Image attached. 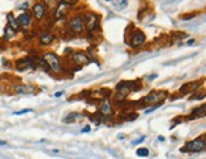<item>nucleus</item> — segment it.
I'll return each mask as SVG.
<instances>
[{
    "instance_id": "obj_19",
    "label": "nucleus",
    "mask_w": 206,
    "mask_h": 159,
    "mask_svg": "<svg viewBox=\"0 0 206 159\" xmlns=\"http://www.w3.org/2000/svg\"><path fill=\"white\" fill-rule=\"evenodd\" d=\"M137 155L138 157H148L149 155V150L147 148H138L137 149Z\"/></svg>"
},
{
    "instance_id": "obj_11",
    "label": "nucleus",
    "mask_w": 206,
    "mask_h": 159,
    "mask_svg": "<svg viewBox=\"0 0 206 159\" xmlns=\"http://www.w3.org/2000/svg\"><path fill=\"white\" fill-rule=\"evenodd\" d=\"M100 112H101L103 115H105V116L113 115V114H114L113 106H111V104H110V101H109V100H105V101L101 104V106H100Z\"/></svg>"
},
{
    "instance_id": "obj_16",
    "label": "nucleus",
    "mask_w": 206,
    "mask_h": 159,
    "mask_svg": "<svg viewBox=\"0 0 206 159\" xmlns=\"http://www.w3.org/2000/svg\"><path fill=\"white\" fill-rule=\"evenodd\" d=\"M8 20H9V25L14 31H17L19 28V23H18V20L14 17H13V14H8Z\"/></svg>"
},
{
    "instance_id": "obj_7",
    "label": "nucleus",
    "mask_w": 206,
    "mask_h": 159,
    "mask_svg": "<svg viewBox=\"0 0 206 159\" xmlns=\"http://www.w3.org/2000/svg\"><path fill=\"white\" fill-rule=\"evenodd\" d=\"M144 42H145V34L142 31H135L132 35L130 46L132 47H138V46H142Z\"/></svg>"
},
{
    "instance_id": "obj_13",
    "label": "nucleus",
    "mask_w": 206,
    "mask_h": 159,
    "mask_svg": "<svg viewBox=\"0 0 206 159\" xmlns=\"http://www.w3.org/2000/svg\"><path fill=\"white\" fill-rule=\"evenodd\" d=\"M15 91L18 94H33L36 91V87L32 85H18L15 86Z\"/></svg>"
},
{
    "instance_id": "obj_12",
    "label": "nucleus",
    "mask_w": 206,
    "mask_h": 159,
    "mask_svg": "<svg viewBox=\"0 0 206 159\" xmlns=\"http://www.w3.org/2000/svg\"><path fill=\"white\" fill-rule=\"evenodd\" d=\"M53 39H54V35H53L52 33L44 32V33L40 34L39 42H40V44H43V46H48V44H51V43L53 42Z\"/></svg>"
},
{
    "instance_id": "obj_24",
    "label": "nucleus",
    "mask_w": 206,
    "mask_h": 159,
    "mask_svg": "<svg viewBox=\"0 0 206 159\" xmlns=\"http://www.w3.org/2000/svg\"><path fill=\"white\" fill-rule=\"evenodd\" d=\"M90 130H91V128H90V126L87 125V126H85L84 129H82V130H81V132H89Z\"/></svg>"
},
{
    "instance_id": "obj_21",
    "label": "nucleus",
    "mask_w": 206,
    "mask_h": 159,
    "mask_svg": "<svg viewBox=\"0 0 206 159\" xmlns=\"http://www.w3.org/2000/svg\"><path fill=\"white\" fill-rule=\"evenodd\" d=\"M205 96H206V92H205V91H202V92H199V94H195V95L192 96L190 100H202Z\"/></svg>"
},
{
    "instance_id": "obj_5",
    "label": "nucleus",
    "mask_w": 206,
    "mask_h": 159,
    "mask_svg": "<svg viewBox=\"0 0 206 159\" xmlns=\"http://www.w3.org/2000/svg\"><path fill=\"white\" fill-rule=\"evenodd\" d=\"M98 25H99V17L98 15L94 14V13H89V14H86L84 26L89 32H92L94 29H96Z\"/></svg>"
},
{
    "instance_id": "obj_6",
    "label": "nucleus",
    "mask_w": 206,
    "mask_h": 159,
    "mask_svg": "<svg viewBox=\"0 0 206 159\" xmlns=\"http://www.w3.org/2000/svg\"><path fill=\"white\" fill-rule=\"evenodd\" d=\"M72 61L77 66H85L90 62V58H89V55L84 51H77L72 55Z\"/></svg>"
},
{
    "instance_id": "obj_29",
    "label": "nucleus",
    "mask_w": 206,
    "mask_h": 159,
    "mask_svg": "<svg viewBox=\"0 0 206 159\" xmlns=\"http://www.w3.org/2000/svg\"><path fill=\"white\" fill-rule=\"evenodd\" d=\"M204 143H205V145H206V139H205V140H204Z\"/></svg>"
},
{
    "instance_id": "obj_8",
    "label": "nucleus",
    "mask_w": 206,
    "mask_h": 159,
    "mask_svg": "<svg viewBox=\"0 0 206 159\" xmlns=\"http://www.w3.org/2000/svg\"><path fill=\"white\" fill-rule=\"evenodd\" d=\"M33 14L37 20H40L46 15V6L43 3H36L33 5Z\"/></svg>"
},
{
    "instance_id": "obj_15",
    "label": "nucleus",
    "mask_w": 206,
    "mask_h": 159,
    "mask_svg": "<svg viewBox=\"0 0 206 159\" xmlns=\"http://www.w3.org/2000/svg\"><path fill=\"white\" fill-rule=\"evenodd\" d=\"M18 23L23 26H28L31 24V15L28 14V13H22V14L18 17Z\"/></svg>"
},
{
    "instance_id": "obj_26",
    "label": "nucleus",
    "mask_w": 206,
    "mask_h": 159,
    "mask_svg": "<svg viewBox=\"0 0 206 159\" xmlns=\"http://www.w3.org/2000/svg\"><path fill=\"white\" fill-rule=\"evenodd\" d=\"M0 145H6V141H4V140H0Z\"/></svg>"
},
{
    "instance_id": "obj_22",
    "label": "nucleus",
    "mask_w": 206,
    "mask_h": 159,
    "mask_svg": "<svg viewBox=\"0 0 206 159\" xmlns=\"http://www.w3.org/2000/svg\"><path fill=\"white\" fill-rule=\"evenodd\" d=\"M33 110L32 109H24V110H19V111H15L13 115H23V114H28V112H32Z\"/></svg>"
},
{
    "instance_id": "obj_3",
    "label": "nucleus",
    "mask_w": 206,
    "mask_h": 159,
    "mask_svg": "<svg viewBox=\"0 0 206 159\" xmlns=\"http://www.w3.org/2000/svg\"><path fill=\"white\" fill-rule=\"evenodd\" d=\"M205 143L201 138H197V139H194V140H191L188 143L185 144V148L181 149V152H201L202 149H205Z\"/></svg>"
},
{
    "instance_id": "obj_14",
    "label": "nucleus",
    "mask_w": 206,
    "mask_h": 159,
    "mask_svg": "<svg viewBox=\"0 0 206 159\" xmlns=\"http://www.w3.org/2000/svg\"><path fill=\"white\" fill-rule=\"evenodd\" d=\"M191 117L190 119H195V117H204L206 116V104L202 105V106H199V108H196L194 111L191 112L190 115Z\"/></svg>"
},
{
    "instance_id": "obj_2",
    "label": "nucleus",
    "mask_w": 206,
    "mask_h": 159,
    "mask_svg": "<svg viewBox=\"0 0 206 159\" xmlns=\"http://www.w3.org/2000/svg\"><path fill=\"white\" fill-rule=\"evenodd\" d=\"M46 63L48 67L53 71V72H60L61 71V62H60V58L57 55H54L53 52H47L44 53V56H43Z\"/></svg>"
},
{
    "instance_id": "obj_25",
    "label": "nucleus",
    "mask_w": 206,
    "mask_h": 159,
    "mask_svg": "<svg viewBox=\"0 0 206 159\" xmlns=\"http://www.w3.org/2000/svg\"><path fill=\"white\" fill-rule=\"evenodd\" d=\"M61 95H63V91H58V92H56V94H54V97H60Z\"/></svg>"
},
{
    "instance_id": "obj_1",
    "label": "nucleus",
    "mask_w": 206,
    "mask_h": 159,
    "mask_svg": "<svg viewBox=\"0 0 206 159\" xmlns=\"http://www.w3.org/2000/svg\"><path fill=\"white\" fill-rule=\"evenodd\" d=\"M167 96H168V92H167V91H152L150 94H148V95L142 100V102H145V104H157V105H159Z\"/></svg>"
},
{
    "instance_id": "obj_4",
    "label": "nucleus",
    "mask_w": 206,
    "mask_h": 159,
    "mask_svg": "<svg viewBox=\"0 0 206 159\" xmlns=\"http://www.w3.org/2000/svg\"><path fill=\"white\" fill-rule=\"evenodd\" d=\"M68 26L74 33H81L84 31V19L81 15H75L68 22Z\"/></svg>"
},
{
    "instance_id": "obj_28",
    "label": "nucleus",
    "mask_w": 206,
    "mask_h": 159,
    "mask_svg": "<svg viewBox=\"0 0 206 159\" xmlns=\"http://www.w3.org/2000/svg\"><path fill=\"white\" fill-rule=\"evenodd\" d=\"M27 6H28V3H24V4H23L20 8H27Z\"/></svg>"
},
{
    "instance_id": "obj_10",
    "label": "nucleus",
    "mask_w": 206,
    "mask_h": 159,
    "mask_svg": "<svg viewBox=\"0 0 206 159\" xmlns=\"http://www.w3.org/2000/svg\"><path fill=\"white\" fill-rule=\"evenodd\" d=\"M201 82L196 81V82H190V84H185L181 88H180V92L181 94H188V92H192V91H195L200 87Z\"/></svg>"
},
{
    "instance_id": "obj_20",
    "label": "nucleus",
    "mask_w": 206,
    "mask_h": 159,
    "mask_svg": "<svg viewBox=\"0 0 206 159\" xmlns=\"http://www.w3.org/2000/svg\"><path fill=\"white\" fill-rule=\"evenodd\" d=\"M77 116H78V114H76V112H72V114H70V115H68L66 119H65V123H72L74 120H76V119H77Z\"/></svg>"
},
{
    "instance_id": "obj_23",
    "label": "nucleus",
    "mask_w": 206,
    "mask_h": 159,
    "mask_svg": "<svg viewBox=\"0 0 206 159\" xmlns=\"http://www.w3.org/2000/svg\"><path fill=\"white\" fill-rule=\"evenodd\" d=\"M144 139H145V137H142V138H139V139H137V140H133V141H132V144H133V145H137V144H141L142 141H144Z\"/></svg>"
},
{
    "instance_id": "obj_27",
    "label": "nucleus",
    "mask_w": 206,
    "mask_h": 159,
    "mask_svg": "<svg viewBox=\"0 0 206 159\" xmlns=\"http://www.w3.org/2000/svg\"><path fill=\"white\" fill-rule=\"evenodd\" d=\"M194 42H195V41H194V39H190V41L187 42V44H192V43H194Z\"/></svg>"
},
{
    "instance_id": "obj_18",
    "label": "nucleus",
    "mask_w": 206,
    "mask_h": 159,
    "mask_svg": "<svg viewBox=\"0 0 206 159\" xmlns=\"http://www.w3.org/2000/svg\"><path fill=\"white\" fill-rule=\"evenodd\" d=\"M15 35V31L11 28L10 25H6V28H5V38H13Z\"/></svg>"
},
{
    "instance_id": "obj_17",
    "label": "nucleus",
    "mask_w": 206,
    "mask_h": 159,
    "mask_svg": "<svg viewBox=\"0 0 206 159\" xmlns=\"http://www.w3.org/2000/svg\"><path fill=\"white\" fill-rule=\"evenodd\" d=\"M113 4H114V8L116 10H121V9H124L128 5V2H127V0H123V2H114Z\"/></svg>"
},
{
    "instance_id": "obj_9",
    "label": "nucleus",
    "mask_w": 206,
    "mask_h": 159,
    "mask_svg": "<svg viewBox=\"0 0 206 159\" xmlns=\"http://www.w3.org/2000/svg\"><path fill=\"white\" fill-rule=\"evenodd\" d=\"M70 4L71 3H68V2H61L57 5L56 13H54V17H56V19H61V18H63L67 14V9H68V6H70Z\"/></svg>"
}]
</instances>
